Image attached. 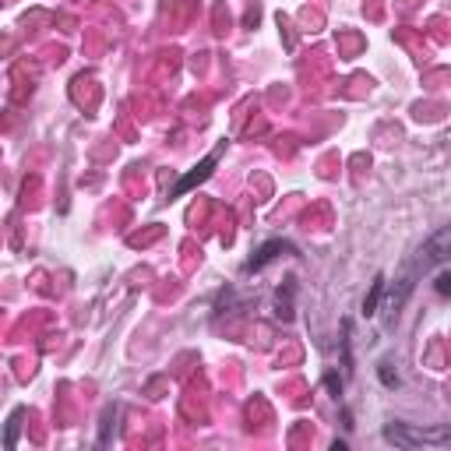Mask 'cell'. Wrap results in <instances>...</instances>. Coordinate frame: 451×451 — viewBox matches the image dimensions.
<instances>
[{
  "label": "cell",
  "mask_w": 451,
  "mask_h": 451,
  "mask_svg": "<svg viewBox=\"0 0 451 451\" xmlns=\"http://www.w3.org/2000/svg\"><path fill=\"white\" fill-rule=\"evenodd\" d=\"M384 441L395 448H451V423L445 427H413V423H388Z\"/></svg>",
  "instance_id": "6da1fadb"
},
{
  "label": "cell",
  "mask_w": 451,
  "mask_h": 451,
  "mask_svg": "<svg viewBox=\"0 0 451 451\" xmlns=\"http://www.w3.org/2000/svg\"><path fill=\"white\" fill-rule=\"evenodd\" d=\"M451 261V222L441 226L423 247H420V268H434V265H445Z\"/></svg>",
  "instance_id": "7a4b0ae2"
},
{
  "label": "cell",
  "mask_w": 451,
  "mask_h": 451,
  "mask_svg": "<svg viewBox=\"0 0 451 451\" xmlns=\"http://www.w3.org/2000/svg\"><path fill=\"white\" fill-rule=\"evenodd\" d=\"M219 156H222V145H219V148H215L212 156H205V159H201V163H197V166H194V170H190V173H187V177H183V180L177 183V187H173V194H187L190 187H197L201 180H208V173L215 170Z\"/></svg>",
  "instance_id": "3957f363"
},
{
  "label": "cell",
  "mask_w": 451,
  "mask_h": 451,
  "mask_svg": "<svg viewBox=\"0 0 451 451\" xmlns=\"http://www.w3.org/2000/svg\"><path fill=\"white\" fill-rule=\"evenodd\" d=\"M278 254H296V247H293V244H282V240H268V244L247 261V271H261L268 261H275Z\"/></svg>",
  "instance_id": "277c9868"
},
{
  "label": "cell",
  "mask_w": 451,
  "mask_h": 451,
  "mask_svg": "<svg viewBox=\"0 0 451 451\" xmlns=\"http://www.w3.org/2000/svg\"><path fill=\"white\" fill-rule=\"evenodd\" d=\"M381 296H384V275L374 278V286H370V293H366V300H363V317H374V314H377Z\"/></svg>",
  "instance_id": "5b68a950"
},
{
  "label": "cell",
  "mask_w": 451,
  "mask_h": 451,
  "mask_svg": "<svg viewBox=\"0 0 451 451\" xmlns=\"http://www.w3.org/2000/svg\"><path fill=\"white\" fill-rule=\"evenodd\" d=\"M409 293H413V275L406 271V275L398 278V293H391V296H388V310L395 314V310H398V307L406 303V296H409Z\"/></svg>",
  "instance_id": "8992f818"
},
{
  "label": "cell",
  "mask_w": 451,
  "mask_h": 451,
  "mask_svg": "<svg viewBox=\"0 0 451 451\" xmlns=\"http://www.w3.org/2000/svg\"><path fill=\"white\" fill-rule=\"evenodd\" d=\"M21 416H25V409H14V413H11V420H7V434H4V448H7V451H14V445H18Z\"/></svg>",
  "instance_id": "52a82bcc"
},
{
  "label": "cell",
  "mask_w": 451,
  "mask_h": 451,
  "mask_svg": "<svg viewBox=\"0 0 451 451\" xmlns=\"http://www.w3.org/2000/svg\"><path fill=\"white\" fill-rule=\"evenodd\" d=\"M381 381H384L388 388H395V384H398V374H391V363H381Z\"/></svg>",
  "instance_id": "ba28073f"
},
{
  "label": "cell",
  "mask_w": 451,
  "mask_h": 451,
  "mask_svg": "<svg viewBox=\"0 0 451 451\" xmlns=\"http://www.w3.org/2000/svg\"><path fill=\"white\" fill-rule=\"evenodd\" d=\"M438 293H441V296H451V275H438Z\"/></svg>",
  "instance_id": "9c48e42d"
}]
</instances>
